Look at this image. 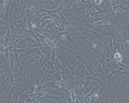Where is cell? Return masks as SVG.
<instances>
[{"label": "cell", "mask_w": 129, "mask_h": 103, "mask_svg": "<svg viewBox=\"0 0 129 103\" xmlns=\"http://www.w3.org/2000/svg\"><path fill=\"white\" fill-rule=\"evenodd\" d=\"M113 42H114V45L116 46V47L118 49L119 51L123 52V42L120 38V36L114 35V39H113Z\"/></svg>", "instance_id": "1"}, {"label": "cell", "mask_w": 129, "mask_h": 103, "mask_svg": "<svg viewBox=\"0 0 129 103\" xmlns=\"http://www.w3.org/2000/svg\"><path fill=\"white\" fill-rule=\"evenodd\" d=\"M87 65L89 66V67L91 68V69H93L95 65H96V62L95 60L93 59H89L87 62Z\"/></svg>", "instance_id": "2"}, {"label": "cell", "mask_w": 129, "mask_h": 103, "mask_svg": "<svg viewBox=\"0 0 129 103\" xmlns=\"http://www.w3.org/2000/svg\"><path fill=\"white\" fill-rule=\"evenodd\" d=\"M114 58L118 61V62H120V61H121L122 60V59H121V56L120 55V53H115V55H114Z\"/></svg>", "instance_id": "3"}, {"label": "cell", "mask_w": 129, "mask_h": 103, "mask_svg": "<svg viewBox=\"0 0 129 103\" xmlns=\"http://www.w3.org/2000/svg\"><path fill=\"white\" fill-rule=\"evenodd\" d=\"M59 101V99L58 98H53L52 100H51V103H58Z\"/></svg>", "instance_id": "4"}]
</instances>
